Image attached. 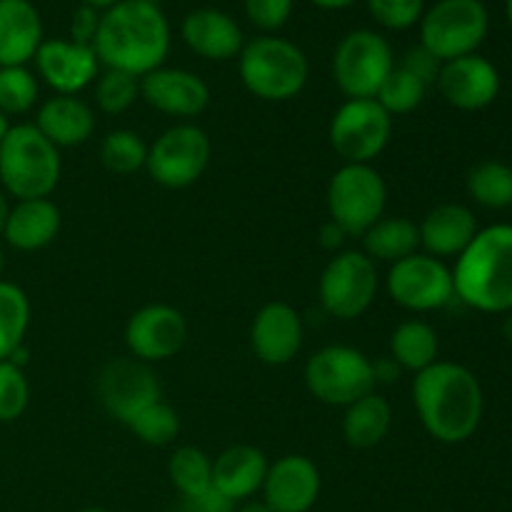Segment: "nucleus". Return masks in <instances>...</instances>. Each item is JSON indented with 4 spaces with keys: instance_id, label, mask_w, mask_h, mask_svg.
Segmentation results:
<instances>
[{
    "instance_id": "nucleus-12",
    "label": "nucleus",
    "mask_w": 512,
    "mask_h": 512,
    "mask_svg": "<svg viewBox=\"0 0 512 512\" xmlns=\"http://www.w3.org/2000/svg\"><path fill=\"white\" fill-rule=\"evenodd\" d=\"M393 135V115L385 113L375 98L345 100L328 125L330 148L343 163L373 165L388 148Z\"/></svg>"
},
{
    "instance_id": "nucleus-35",
    "label": "nucleus",
    "mask_w": 512,
    "mask_h": 512,
    "mask_svg": "<svg viewBox=\"0 0 512 512\" xmlns=\"http://www.w3.org/2000/svg\"><path fill=\"white\" fill-rule=\"evenodd\" d=\"M40 95L38 78L28 65H8L0 68V113L8 118L25 115L35 108Z\"/></svg>"
},
{
    "instance_id": "nucleus-34",
    "label": "nucleus",
    "mask_w": 512,
    "mask_h": 512,
    "mask_svg": "<svg viewBox=\"0 0 512 512\" xmlns=\"http://www.w3.org/2000/svg\"><path fill=\"white\" fill-rule=\"evenodd\" d=\"M425 95H428V85L415 78L403 65H395L388 78H385V83L380 85L375 100L383 105L388 115H408L423 105Z\"/></svg>"
},
{
    "instance_id": "nucleus-25",
    "label": "nucleus",
    "mask_w": 512,
    "mask_h": 512,
    "mask_svg": "<svg viewBox=\"0 0 512 512\" xmlns=\"http://www.w3.org/2000/svg\"><path fill=\"white\" fill-rule=\"evenodd\" d=\"M43 40V18L30 0H0V68L28 65Z\"/></svg>"
},
{
    "instance_id": "nucleus-41",
    "label": "nucleus",
    "mask_w": 512,
    "mask_h": 512,
    "mask_svg": "<svg viewBox=\"0 0 512 512\" xmlns=\"http://www.w3.org/2000/svg\"><path fill=\"white\" fill-rule=\"evenodd\" d=\"M400 65H403L405 70H410L415 78H420L430 88V85H435V80H438L440 65H443V63H440L435 55H430L428 50L423 48V45H418V48H413V50H408V53H405L403 63H400Z\"/></svg>"
},
{
    "instance_id": "nucleus-7",
    "label": "nucleus",
    "mask_w": 512,
    "mask_h": 512,
    "mask_svg": "<svg viewBox=\"0 0 512 512\" xmlns=\"http://www.w3.org/2000/svg\"><path fill=\"white\" fill-rule=\"evenodd\" d=\"M420 45L448 63L478 53L490 30V13L483 0H438L420 18Z\"/></svg>"
},
{
    "instance_id": "nucleus-20",
    "label": "nucleus",
    "mask_w": 512,
    "mask_h": 512,
    "mask_svg": "<svg viewBox=\"0 0 512 512\" xmlns=\"http://www.w3.org/2000/svg\"><path fill=\"white\" fill-rule=\"evenodd\" d=\"M305 328L298 310L285 300H273L258 310L250 325V348L265 365H288L303 348Z\"/></svg>"
},
{
    "instance_id": "nucleus-28",
    "label": "nucleus",
    "mask_w": 512,
    "mask_h": 512,
    "mask_svg": "<svg viewBox=\"0 0 512 512\" xmlns=\"http://www.w3.org/2000/svg\"><path fill=\"white\" fill-rule=\"evenodd\" d=\"M420 248L418 223L405 215H383L373 228L363 233V253L370 260H383V263H398L410 258Z\"/></svg>"
},
{
    "instance_id": "nucleus-38",
    "label": "nucleus",
    "mask_w": 512,
    "mask_h": 512,
    "mask_svg": "<svg viewBox=\"0 0 512 512\" xmlns=\"http://www.w3.org/2000/svg\"><path fill=\"white\" fill-rule=\"evenodd\" d=\"M30 405V383L25 370L10 360H0V425L23 418Z\"/></svg>"
},
{
    "instance_id": "nucleus-40",
    "label": "nucleus",
    "mask_w": 512,
    "mask_h": 512,
    "mask_svg": "<svg viewBox=\"0 0 512 512\" xmlns=\"http://www.w3.org/2000/svg\"><path fill=\"white\" fill-rule=\"evenodd\" d=\"M245 15L263 35H275L290 20L295 0H243Z\"/></svg>"
},
{
    "instance_id": "nucleus-49",
    "label": "nucleus",
    "mask_w": 512,
    "mask_h": 512,
    "mask_svg": "<svg viewBox=\"0 0 512 512\" xmlns=\"http://www.w3.org/2000/svg\"><path fill=\"white\" fill-rule=\"evenodd\" d=\"M10 130V118L5 113H0V143H3V138L8 135Z\"/></svg>"
},
{
    "instance_id": "nucleus-29",
    "label": "nucleus",
    "mask_w": 512,
    "mask_h": 512,
    "mask_svg": "<svg viewBox=\"0 0 512 512\" xmlns=\"http://www.w3.org/2000/svg\"><path fill=\"white\" fill-rule=\"evenodd\" d=\"M440 340L438 333L425 320H405L390 335V360L400 370L408 373H423L433 363H438Z\"/></svg>"
},
{
    "instance_id": "nucleus-2",
    "label": "nucleus",
    "mask_w": 512,
    "mask_h": 512,
    "mask_svg": "<svg viewBox=\"0 0 512 512\" xmlns=\"http://www.w3.org/2000/svg\"><path fill=\"white\" fill-rule=\"evenodd\" d=\"M93 50L108 70L143 78L163 68L170 53V23L158 0H120L100 13Z\"/></svg>"
},
{
    "instance_id": "nucleus-22",
    "label": "nucleus",
    "mask_w": 512,
    "mask_h": 512,
    "mask_svg": "<svg viewBox=\"0 0 512 512\" xmlns=\"http://www.w3.org/2000/svg\"><path fill=\"white\" fill-rule=\"evenodd\" d=\"M420 245L433 258H458L478 235V218L463 203H440L418 223Z\"/></svg>"
},
{
    "instance_id": "nucleus-13",
    "label": "nucleus",
    "mask_w": 512,
    "mask_h": 512,
    "mask_svg": "<svg viewBox=\"0 0 512 512\" xmlns=\"http://www.w3.org/2000/svg\"><path fill=\"white\" fill-rule=\"evenodd\" d=\"M385 288L410 313H433L455 300L453 268L428 253H413L390 265Z\"/></svg>"
},
{
    "instance_id": "nucleus-30",
    "label": "nucleus",
    "mask_w": 512,
    "mask_h": 512,
    "mask_svg": "<svg viewBox=\"0 0 512 512\" xmlns=\"http://www.w3.org/2000/svg\"><path fill=\"white\" fill-rule=\"evenodd\" d=\"M30 328V300L23 288L0 280V360H10L25 343Z\"/></svg>"
},
{
    "instance_id": "nucleus-11",
    "label": "nucleus",
    "mask_w": 512,
    "mask_h": 512,
    "mask_svg": "<svg viewBox=\"0 0 512 512\" xmlns=\"http://www.w3.org/2000/svg\"><path fill=\"white\" fill-rule=\"evenodd\" d=\"M210 158H213V143L208 133L195 123H178L163 130L148 145L145 170L163 188L183 190L203 178Z\"/></svg>"
},
{
    "instance_id": "nucleus-53",
    "label": "nucleus",
    "mask_w": 512,
    "mask_h": 512,
    "mask_svg": "<svg viewBox=\"0 0 512 512\" xmlns=\"http://www.w3.org/2000/svg\"><path fill=\"white\" fill-rule=\"evenodd\" d=\"M78 512H108L105 508H83V510H78Z\"/></svg>"
},
{
    "instance_id": "nucleus-46",
    "label": "nucleus",
    "mask_w": 512,
    "mask_h": 512,
    "mask_svg": "<svg viewBox=\"0 0 512 512\" xmlns=\"http://www.w3.org/2000/svg\"><path fill=\"white\" fill-rule=\"evenodd\" d=\"M235 512H273L263 500H245L240 508H235Z\"/></svg>"
},
{
    "instance_id": "nucleus-17",
    "label": "nucleus",
    "mask_w": 512,
    "mask_h": 512,
    "mask_svg": "<svg viewBox=\"0 0 512 512\" xmlns=\"http://www.w3.org/2000/svg\"><path fill=\"white\" fill-rule=\"evenodd\" d=\"M33 60L38 78H43L55 95L83 93L100 75V60L93 45L75 43L70 38L43 40Z\"/></svg>"
},
{
    "instance_id": "nucleus-24",
    "label": "nucleus",
    "mask_w": 512,
    "mask_h": 512,
    "mask_svg": "<svg viewBox=\"0 0 512 512\" xmlns=\"http://www.w3.org/2000/svg\"><path fill=\"white\" fill-rule=\"evenodd\" d=\"M268 458L255 445H230L213 460V488L235 505L263 490Z\"/></svg>"
},
{
    "instance_id": "nucleus-4",
    "label": "nucleus",
    "mask_w": 512,
    "mask_h": 512,
    "mask_svg": "<svg viewBox=\"0 0 512 512\" xmlns=\"http://www.w3.org/2000/svg\"><path fill=\"white\" fill-rule=\"evenodd\" d=\"M60 175V150L33 123L10 125L0 143V188L8 198H50L58 188Z\"/></svg>"
},
{
    "instance_id": "nucleus-32",
    "label": "nucleus",
    "mask_w": 512,
    "mask_h": 512,
    "mask_svg": "<svg viewBox=\"0 0 512 512\" xmlns=\"http://www.w3.org/2000/svg\"><path fill=\"white\" fill-rule=\"evenodd\" d=\"M168 478L180 498H195L213 488V458L195 445H180L168 460Z\"/></svg>"
},
{
    "instance_id": "nucleus-21",
    "label": "nucleus",
    "mask_w": 512,
    "mask_h": 512,
    "mask_svg": "<svg viewBox=\"0 0 512 512\" xmlns=\"http://www.w3.org/2000/svg\"><path fill=\"white\" fill-rule=\"evenodd\" d=\"M183 43L205 60H233L243 50L245 38L233 15L218 8L190 10L180 25Z\"/></svg>"
},
{
    "instance_id": "nucleus-37",
    "label": "nucleus",
    "mask_w": 512,
    "mask_h": 512,
    "mask_svg": "<svg viewBox=\"0 0 512 512\" xmlns=\"http://www.w3.org/2000/svg\"><path fill=\"white\" fill-rule=\"evenodd\" d=\"M140 98V78L123 73V70H108L95 80V105L105 115H123Z\"/></svg>"
},
{
    "instance_id": "nucleus-36",
    "label": "nucleus",
    "mask_w": 512,
    "mask_h": 512,
    "mask_svg": "<svg viewBox=\"0 0 512 512\" xmlns=\"http://www.w3.org/2000/svg\"><path fill=\"white\" fill-rule=\"evenodd\" d=\"M125 428L145 445H168L178 438L180 433V418L175 413L173 405L163 403V400H155L153 405L140 410L133 420H130Z\"/></svg>"
},
{
    "instance_id": "nucleus-48",
    "label": "nucleus",
    "mask_w": 512,
    "mask_h": 512,
    "mask_svg": "<svg viewBox=\"0 0 512 512\" xmlns=\"http://www.w3.org/2000/svg\"><path fill=\"white\" fill-rule=\"evenodd\" d=\"M8 210H10V200H8V193H5V190L0 188V235H3V228H5V218H8Z\"/></svg>"
},
{
    "instance_id": "nucleus-45",
    "label": "nucleus",
    "mask_w": 512,
    "mask_h": 512,
    "mask_svg": "<svg viewBox=\"0 0 512 512\" xmlns=\"http://www.w3.org/2000/svg\"><path fill=\"white\" fill-rule=\"evenodd\" d=\"M310 3L320 10H345L353 3H358V0H310Z\"/></svg>"
},
{
    "instance_id": "nucleus-27",
    "label": "nucleus",
    "mask_w": 512,
    "mask_h": 512,
    "mask_svg": "<svg viewBox=\"0 0 512 512\" xmlns=\"http://www.w3.org/2000/svg\"><path fill=\"white\" fill-rule=\"evenodd\" d=\"M393 428V408L380 393H368L345 408L343 438L350 448L368 450L383 443Z\"/></svg>"
},
{
    "instance_id": "nucleus-9",
    "label": "nucleus",
    "mask_w": 512,
    "mask_h": 512,
    "mask_svg": "<svg viewBox=\"0 0 512 512\" xmlns=\"http://www.w3.org/2000/svg\"><path fill=\"white\" fill-rule=\"evenodd\" d=\"M380 275L363 250H340L328 260L318 280V300L335 320H355L378 298Z\"/></svg>"
},
{
    "instance_id": "nucleus-31",
    "label": "nucleus",
    "mask_w": 512,
    "mask_h": 512,
    "mask_svg": "<svg viewBox=\"0 0 512 512\" xmlns=\"http://www.w3.org/2000/svg\"><path fill=\"white\" fill-rule=\"evenodd\" d=\"M468 195L488 210L512 208V168L503 160H483L465 178Z\"/></svg>"
},
{
    "instance_id": "nucleus-26",
    "label": "nucleus",
    "mask_w": 512,
    "mask_h": 512,
    "mask_svg": "<svg viewBox=\"0 0 512 512\" xmlns=\"http://www.w3.org/2000/svg\"><path fill=\"white\" fill-rule=\"evenodd\" d=\"M35 128L55 148H78L95 133V113L78 95H53L35 113Z\"/></svg>"
},
{
    "instance_id": "nucleus-42",
    "label": "nucleus",
    "mask_w": 512,
    "mask_h": 512,
    "mask_svg": "<svg viewBox=\"0 0 512 512\" xmlns=\"http://www.w3.org/2000/svg\"><path fill=\"white\" fill-rule=\"evenodd\" d=\"M100 25V13L98 10L88 8V5H80L70 15V40L83 45H93L95 33H98Z\"/></svg>"
},
{
    "instance_id": "nucleus-10",
    "label": "nucleus",
    "mask_w": 512,
    "mask_h": 512,
    "mask_svg": "<svg viewBox=\"0 0 512 512\" xmlns=\"http://www.w3.org/2000/svg\"><path fill=\"white\" fill-rule=\"evenodd\" d=\"M393 68L388 38L368 28L350 30L333 53V80L348 100L375 98Z\"/></svg>"
},
{
    "instance_id": "nucleus-47",
    "label": "nucleus",
    "mask_w": 512,
    "mask_h": 512,
    "mask_svg": "<svg viewBox=\"0 0 512 512\" xmlns=\"http://www.w3.org/2000/svg\"><path fill=\"white\" fill-rule=\"evenodd\" d=\"M115 3H120V0H80V5H88V8L98 10V13H105V10L113 8Z\"/></svg>"
},
{
    "instance_id": "nucleus-5",
    "label": "nucleus",
    "mask_w": 512,
    "mask_h": 512,
    "mask_svg": "<svg viewBox=\"0 0 512 512\" xmlns=\"http://www.w3.org/2000/svg\"><path fill=\"white\" fill-rule=\"evenodd\" d=\"M245 90L265 103H288L308 85L310 65L303 50L280 35H258L238 55Z\"/></svg>"
},
{
    "instance_id": "nucleus-39",
    "label": "nucleus",
    "mask_w": 512,
    "mask_h": 512,
    "mask_svg": "<svg viewBox=\"0 0 512 512\" xmlns=\"http://www.w3.org/2000/svg\"><path fill=\"white\" fill-rule=\"evenodd\" d=\"M365 5L375 23L388 30L413 28L425 13V0H365Z\"/></svg>"
},
{
    "instance_id": "nucleus-6",
    "label": "nucleus",
    "mask_w": 512,
    "mask_h": 512,
    "mask_svg": "<svg viewBox=\"0 0 512 512\" xmlns=\"http://www.w3.org/2000/svg\"><path fill=\"white\" fill-rule=\"evenodd\" d=\"M303 380L308 393L330 408H348L378 385L373 360L350 345H325L310 355Z\"/></svg>"
},
{
    "instance_id": "nucleus-44",
    "label": "nucleus",
    "mask_w": 512,
    "mask_h": 512,
    "mask_svg": "<svg viewBox=\"0 0 512 512\" xmlns=\"http://www.w3.org/2000/svg\"><path fill=\"white\" fill-rule=\"evenodd\" d=\"M345 240H348V233H345L340 225H335L333 220H328V223L320 228V243H323V248L340 250V248H343Z\"/></svg>"
},
{
    "instance_id": "nucleus-1",
    "label": "nucleus",
    "mask_w": 512,
    "mask_h": 512,
    "mask_svg": "<svg viewBox=\"0 0 512 512\" xmlns=\"http://www.w3.org/2000/svg\"><path fill=\"white\" fill-rule=\"evenodd\" d=\"M413 405L430 438L460 445L483 423L485 393L473 370L453 360H438L413 378Z\"/></svg>"
},
{
    "instance_id": "nucleus-16",
    "label": "nucleus",
    "mask_w": 512,
    "mask_h": 512,
    "mask_svg": "<svg viewBox=\"0 0 512 512\" xmlns=\"http://www.w3.org/2000/svg\"><path fill=\"white\" fill-rule=\"evenodd\" d=\"M435 85L445 103L465 113H475V110L490 108L498 100L503 80L495 63H490L480 53H473L440 65Z\"/></svg>"
},
{
    "instance_id": "nucleus-51",
    "label": "nucleus",
    "mask_w": 512,
    "mask_h": 512,
    "mask_svg": "<svg viewBox=\"0 0 512 512\" xmlns=\"http://www.w3.org/2000/svg\"><path fill=\"white\" fill-rule=\"evenodd\" d=\"M505 18H508V25L512 30V0H505Z\"/></svg>"
},
{
    "instance_id": "nucleus-15",
    "label": "nucleus",
    "mask_w": 512,
    "mask_h": 512,
    "mask_svg": "<svg viewBox=\"0 0 512 512\" xmlns=\"http://www.w3.org/2000/svg\"><path fill=\"white\" fill-rule=\"evenodd\" d=\"M188 340V320L178 308L165 303L145 305L130 315L125 325V345L143 363H163L175 358Z\"/></svg>"
},
{
    "instance_id": "nucleus-33",
    "label": "nucleus",
    "mask_w": 512,
    "mask_h": 512,
    "mask_svg": "<svg viewBox=\"0 0 512 512\" xmlns=\"http://www.w3.org/2000/svg\"><path fill=\"white\" fill-rule=\"evenodd\" d=\"M148 145L135 130H110L100 143V163L115 175H133L145 168Z\"/></svg>"
},
{
    "instance_id": "nucleus-50",
    "label": "nucleus",
    "mask_w": 512,
    "mask_h": 512,
    "mask_svg": "<svg viewBox=\"0 0 512 512\" xmlns=\"http://www.w3.org/2000/svg\"><path fill=\"white\" fill-rule=\"evenodd\" d=\"M503 333H505V338H508V343L512 345V318H508L503 323Z\"/></svg>"
},
{
    "instance_id": "nucleus-52",
    "label": "nucleus",
    "mask_w": 512,
    "mask_h": 512,
    "mask_svg": "<svg viewBox=\"0 0 512 512\" xmlns=\"http://www.w3.org/2000/svg\"><path fill=\"white\" fill-rule=\"evenodd\" d=\"M3 270H5V253L3 248H0V280H3Z\"/></svg>"
},
{
    "instance_id": "nucleus-23",
    "label": "nucleus",
    "mask_w": 512,
    "mask_h": 512,
    "mask_svg": "<svg viewBox=\"0 0 512 512\" xmlns=\"http://www.w3.org/2000/svg\"><path fill=\"white\" fill-rule=\"evenodd\" d=\"M60 223H63L60 208L50 198L15 200L0 238H5V243L20 253H35L48 248L58 238Z\"/></svg>"
},
{
    "instance_id": "nucleus-19",
    "label": "nucleus",
    "mask_w": 512,
    "mask_h": 512,
    "mask_svg": "<svg viewBox=\"0 0 512 512\" xmlns=\"http://www.w3.org/2000/svg\"><path fill=\"white\" fill-rule=\"evenodd\" d=\"M320 470L305 455H283L268 465L263 503L273 512H310L320 498Z\"/></svg>"
},
{
    "instance_id": "nucleus-3",
    "label": "nucleus",
    "mask_w": 512,
    "mask_h": 512,
    "mask_svg": "<svg viewBox=\"0 0 512 512\" xmlns=\"http://www.w3.org/2000/svg\"><path fill=\"white\" fill-rule=\"evenodd\" d=\"M455 298L488 315L512 313V225L480 228L473 243L455 258Z\"/></svg>"
},
{
    "instance_id": "nucleus-18",
    "label": "nucleus",
    "mask_w": 512,
    "mask_h": 512,
    "mask_svg": "<svg viewBox=\"0 0 512 512\" xmlns=\"http://www.w3.org/2000/svg\"><path fill=\"white\" fill-rule=\"evenodd\" d=\"M140 98L170 118H198L210 105V88L185 68H158L140 78Z\"/></svg>"
},
{
    "instance_id": "nucleus-43",
    "label": "nucleus",
    "mask_w": 512,
    "mask_h": 512,
    "mask_svg": "<svg viewBox=\"0 0 512 512\" xmlns=\"http://www.w3.org/2000/svg\"><path fill=\"white\" fill-rule=\"evenodd\" d=\"M180 512H235V503L220 495L215 488H210L195 498H183Z\"/></svg>"
},
{
    "instance_id": "nucleus-8",
    "label": "nucleus",
    "mask_w": 512,
    "mask_h": 512,
    "mask_svg": "<svg viewBox=\"0 0 512 512\" xmlns=\"http://www.w3.org/2000/svg\"><path fill=\"white\" fill-rule=\"evenodd\" d=\"M328 215L335 225L348 233V238H363L385 215L388 185L373 165L343 163L333 173L325 193Z\"/></svg>"
},
{
    "instance_id": "nucleus-14",
    "label": "nucleus",
    "mask_w": 512,
    "mask_h": 512,
    "mask_svg": "<svg viewBox=\"0 0 512 512\" xmlns=\"http://www.w3.org/2000/svg\"><path fill=\"white\" fill-rule=\"evenodd\" d=\"M95 393L110 418L128 425L140 410L160 400V383L148 363L130 355V358L110 360L100 370Z\"/></svg>"
}]
</instances>
